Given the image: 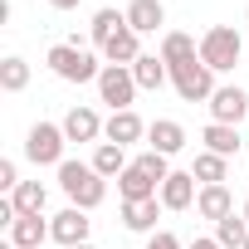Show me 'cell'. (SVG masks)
Wrapping results in <instances>:
<instances>
[{
    "instance_id": "cell-5",
    "label": "cell",
    "mask_w": 249,
    "mask_h": 249,
    "mask_svg": "<svg viewBox=\"0 0 249 249\" xmlns=\"http://www.w3.org/2000/svg\"><path fill=\"white\" fill-rule=\"evenodd\" d=\"M171 88H176L186 103H210L220 83H215V69H210L205 59H191V64L171 69Z\"/></svg>"
},
{
    "instance_id": "cell-30",
    "label": "cell",
    "mask_w": 249,
    "mask_h": 249,
    "mask_svg": "<svg viewBox=\"0 0 249 249\" xmlns=\"http://www.w3.org/2000/svg\"><path fill=\"white\" fill-rule=\"evenodd\" d=\"M20 186V171H15V161H0V191H15Z\"/></svg>"
},
{
    "instance_id": "cell-33",
    "label": "cell",
    "mask_w": 249,
    "mask_h": 249,
    "mask_svg": "<svg viewBox=\"0 0 249 249\" xmlns=\"http://www.w3.org/2000/svg\"><path fill=\"white\" fill-rule=\"evenodd\" d=\"M239 215H244V220H249V200H244V210H239Z\"/></svg>"
},
{
    "instance_id": "cell-14",
    "label": "cell",
    "mask_w": 249,
    "mask_h": 249,
    "mask_svg": "<svg viewBox=\"0 0 249 249\" xmlns=\"http://www.w3.org/2000/svg\"><path fill=\"white\" fill-rule=\"evenodd\" d=\"M103 137L117 142V147H132V142L147 137V122H142L132 107H127V112H112V117H107V127H103Z\"/></svg>"
},
{
    "instance_id": "cell-18",
    "label": "cell",
    "mask_w": 249,
    "mask_h": 249,
    "mask_svg": "<svg viewBox=\"0 0 249 249\" xmlns=\"http://www.w3.org/2000/svg\"><path fill=\"white\" fill-rule=\"evenodd\" d=\"M161 210H166L161 200H122V225H127L132 234H147V230H157Z\"/></svg>"
},
{
    "instance_id": "cell-6",
    "label": "cell",
    "mask_w": 249,
    "mask_h": 249,
    "mask_svg": "<svg viewBox=\"0 0 249 249\" xmlns=\"http://www.w3.org/2000/svg\"><path fill=\"white\" fill-rule=\"evenodd\" d=\"M98 98H103L112 112H127V107H132V98H137V78H132V69L103 64V73H98Z\"/></svg>"
},
{
    "instance_id": "cell-24",
    "label": "cell",
    "mask_w": 249,
    "mask_h": 249,
    "mask_svg": "<svg viewBox=\"0 0 249 249\" xmlns=\"http://www.w3.org/2000/svg\"><path fill=\"white\" fill-rule=\"evenodd\" d=\"M225 176H230V157H215V152L196 157V181L200 186H225Z\"/></svg>"
},
{
    "instance_id": "cell-16",
    "label": "cell",
    "mask_w": 249,
    "mask_h": 249,
    "mask_svg": "<svg viewBox=\"0 0 249 249\" xmlns=\"http://www.w3.org/2000/svg\"><path fill=\"white\" fill-rule=\"evenodd\" d=\"M191 59H200V44H196L191 35H181V30H166V35H161V64H166V69H181V64H191Z\"/></svg>"
},
{
    "instance_id": "cell-25",
    "label": "cell",
    "mask_w": 249,
    "mask_h": 249,
    "mask_svg": "<svg viewBox=\"0 0 249 249\" xmlns=\"http://www.w3.org/2000/svg\"><path fill=\"white\" fill-rule=\"evenodd\" d=\"M244 239H249V220L244 215H225L215 225V244L220 249H244Z\"/></svg>"
},
{
    "instance_id": "cell-8",
    "label": "cell",
    "mask_w": 249,
    "mask_h": 249,
    "mask_svg": "<svg viewBox=\"0 0 249 249\" xmlns=\"http://www.w3.org/2000/svg\"><path fill=\"white\" fill-rule=\"evenodd\" d=\"M88 210H78V205H69V210H59L54 220H49V239H59L64 249H73V244H88Z\"/></svg>"
},
{
    "instance_id": "cell-10",
    "label": "cell",
    "mask_w": 249,
    "mask_h": 249,
    "mask_svg": "<svg viewBox=\"0 0 249 249\" xmlns=\"http://www.w3.org/2000/svg\"><path fill=\"white\" fill-rule=\"evenodd\" d=\"M103 127H107V122H103L88 103H83V107H69V117H64V137H69V142H98Z\"/></svg>"
},
{
    "instance_id": "cell-13",
    "label": "cell",
    "mask_w": 249,
    "mask_h": 249,
    "mask_svg": "<svg viewBox=\"0 0 249 249\" xmlns=\"http://www.w3.org/2000/svg\"><path fill=\"white\" fill-rule=\"evenodd\" d=\"M122 15H127V30H137V35H157L166 25V5L161 0H132Z\"/></svg>"
},
{
    "instance_id": "cell-26",
    "label": "cell",
    "mask_w": 249,
    "mask_h": 249,
    "mask_svg": "<svg viewBox=\"0 0 249 249\" xmlns=\"http://www.w3.org/2000/svg\"><path fill=\"white\" fill-rule=\"evenodd\" d=\"M117 30H127V15H117V10H98V15H93V25H88V39L103 49Z\"/></svg>"
},
{
    "instance_id": "cell-15",
    "label": "cell",
    "mask_w": 249,
    "mask_h": 249,
    "mask_svg": "<svg viewBox=\"0 0 249 249\" xmlns=\"http://www.w3.org/2000/svg\"><path fill=\"white\" fill-rule=\"evenodd\" d=\"M117 196H122V200H157V196H161V186H157V181H152V176L132 161L127 171L117 176Z\"/></svg>"
},
{
    "instance_id": "cell-9",
    "label": "cell",
    "mask_w": 249,
    "mask_h": 249,
    "mask_svg": "<svg viewBox=\"0 0 249 249\" xmlns=\"http://www.w3.org/2000/svg\"><path fill=\"white\" fill-rule=\"evenodd\" d=\"M196 196H200V191H196V171H171V176L161 181V196H157V200H161L166 210H191Z\"/></svg>"
},
{
    "instance_id": "cell-19",
    "label": "cell",
    "mask_w": 249,
    "mask_h": 249,
    "mask_svg": "<svg viewBox=\"0 0 249 249\" xmlns=\"http://www.w3.org/2000/svg\"><path fill=\"white\" fill-rule=\"evenodd\" d=\"M49 239V225L39 220V215H20L15 225H10V249H39Z\"/></svg>"
},
{
    "instance_id": "cell-32",
    "label": "cell",
    "mask_w": 249,
    "mask_h": 249,
    "mask_svg": "<svg viewBox=\"0 0 249 249\" xmlns=\"http://www.w3.org/2000/svg\"><path fill=\"white\" fill-rule=\"evenodd\" d=\"M191 249H220L215 239H191Z\"/></svg>"
},
{
    "instance_id": "cell-11",
    "label": "cell",
    "mask_w": 249,
    "mask_h": 249,
    "mask_svg": "<svg viewBox=\"0 0 249 249\" xmlns=\"http://www.w3.org/2000/svg\"><path fill=\"white\" fill-rule=\"evenodd\" d=\"M147 147L161 152V157H176V152L186 147V127H181L176 117H157L152 127H147Z\"/></svg>"
},
{
    "instance_id": "cell-20",
    "label": "cell",
    "mask_w": 249,
    "mask_h": 249,
    "mask_svg": "<svg viewBox=\"0 0 249 249\" xmlns=\"http://www.w3.org/2000/svg\"><path fill=\"white\" fill-rule=\"evenodd\" d=\"M200 142H205V152H215V157H239V127L210 122V127L200 132Z\"/></svg>"
},
{
    "instance_id": "cell-27",
    "label": "cell",
    "mask_w": 249,
    "mask_h": 249,
    "mask_svg": "<svg viewBox=\"0 0 249 249\" xmlns=\"http://www.w3.org/2000/svg\"><path fill=\"white\" fill-rule=\"evenodd\" d=\"M0 88H5V93H25L30 88V64L20 54H10L5 64H0Z\"/></svg>"
},
{
    "instance_id": "cell-4",
    "label": "cell",
    "mask_w": 249,
    "mask_h": 249,
    "mask_svg": "<svg viewBox=\"0 0 249 249\" xmlns=\"http://www.w3.org/2000/svg\"><path fill=\"white\" fill-rule=\"evenodd\" d=\"M64 122H35L25 137V157L35 166H64Z\"/></svg>"
},
{
    "instance_id": "cell-7",
    "label": "cell",
    "mask_w": 249,
    "mask_h": 249,
    "mask_svg": "<svg viewBox=\"0 0 249 249\" xmlns=\"http://www.w3.org/2000/svg\"><path fill=\"white\" fill-rule=\"evenodd\" d=\"M210 117L225 122V127H239V122L249 117V93H244L239 83H220L215 98H210Z\"/></svg>"
},
{
    "instance_id": "cell-3",
    "label": "cell",
    "mask_w": 249,
    "mask_h": 249,
    "mask_svg": "<svg viewBox=\"0 0 249 249\" xmlns=\"http://www.w3.org/2000/svg\"><path fill=\"white\" fill-rule=\"evenodd\" d=\"M239 49H244V39H239L234 25H210V30L200 35V59H205L215 73H230V69L239 64Z\"/></svg>"
},
{
    "instance_id": "cell-22",
    "label": "cell",
    "mask_w": 249,
    "mask_h": 249,
    "mask_svg": "<svg viewBox=\"0 0 249 249\" xmlns=\"http://www.w3.org/2000/svg\"><path fill=\"white\" fill-rule=\"evenodd\" d=\"M132 161H127V147H117V142H98V152H93V171L98 176H122Z\"/></svg>"
},
{
    "instance_id": "cell-2",
    "label": "cell",
    "mask_w": 249,
    "mask_h": 249,
    "mask_svg": "<svg viewBox=\"0 0 249 249\" xmlns=\"http://www.w3.org/2000/svg\"><path fill=\"white\" fill-rule=\"evenodd\" d=\"M44 64H49L54 78H64V83H98V73H103L98 54L83 49V44H54V49L44 54Z\"/></svg>"
},
{
    "instance_id": "cell-1",
    "label": "cell",
    "mask_w": 249,
    "mask_h": 249,
    "mask_svg": "<svg viewBox=\"0 0 249 249\" xmlns=\"http://www.w3.org/2000/svg\"><path fill=\"white\" fill-rule=\"evenodd\" d=\"M59 186H64V196L78 210H98L103 196H107V176H98L93 161H64L59 166Z\"/></svg>"
},
{
    "instance_id": "cell-21",
    "label": "cell",
    "mask_w": 249,
    "mask_h": 249,
    "mask_svg": "<svg viewBox=\"0 0 249 249\" xmlns=\"http://www.w3.org/2000/svg\"><path fill=\"white\" fill-rule=\"evenodd\" d=\"M132 78H137V88H161V83H171V69L161 64V54H142L137 64H132Z\"/></svg>"
},
{
    "instance_id": "cell-12",
    "label": "cell",
    "mask_w": 249,
    "mask_h": 249,
    "mask_svg": "<svg viewBox=\"0 0 249 249\" xmlns=\"http://www.w3.org/2000/svg\"><path fill=\"white\" fill-rule=\"evenodd\" d=\"M103 59L117 64V69H132V64L142 59V35H137V30H117V35L103 44Z\"/></svg>"
},
{
    "instance_id": "cell-28",
    "label": "cell",
    "mask_w": 249,
    "mask_h": 249,
    "mask_svg": "<svg viewBox=\"0 0 249 249\" xmlns=\"http://www.w3.org/2000/svg\"><path fill=\"white\" fill-rule=\"evenodd\" d=\"M166 161H171V157H161V152H152V147H147V152L137 157V166H142V171H147V176H152L157 186H161V181L171 176V166H166Z\"/></svg>"
},
{
    "instance_id": "cell-17",
    "label": "cell",
    "mask_w": 249,
    "mask_h": 249,
    "mask_svg": "<svg viewBox=\"0 0 249 249\" xmlns=\"http://www.w3.org/2000/svg\"><path fill=\"white\" fill-rule=\"evenodd\" d=\"M196 210H200V220H225V215H234V196H230V186H200V196H196Z\"/></svg>"
},
{
    "instance_id": "cell-31",
    "label": "cell",
    "mask_w": 249,
    "mask_h": 249,
    "mask_svg": "<svg viewBox=\"0 0 249 249\" xmlns=\"http://www.w3.org/2000/svg\"><path fill=\"white\" fill-rule=\"evenodd\" d=\"M54 10H78V0H49Z\"/></svg>"
},
{
    "instance_id": "cell-35",
    "label": "cell",
    "mask_w": 249,
    "mask_h": 249,
    "mask_svg": "<svg viewBox=\"0 0 249 249\" xmlns=\"http://www.w3.org/2000/svg\"><path fill=\"white\" fill-rule=\"evenodd\" d=\"M244 249H249V239H244Z\"/></svg>"
},
{
    "instance_id": "cell-34",
    "label": "cell",
    "mask_w": 249,
    "mask_h": 249,
    "mask_svg": "<svg viewBox=\"0 0 249 249\" xmlns=\"http://www.w3.org/2000/svg\"><path fill=\"white\" fill-rule=\"evenodd\" d=\"M73 249H93V244H73Z\"/></svg>"
},
{
    "instance_id": "cell-23",
    "label": "cell",
    "mask_w": 249,
    "mask_h": 249,
    "mask_svg": "<svg viewBox=\"0 0 249 249\" xmlns=\"http://www.w3.org/2000/svg\"><path fill=\"white\" fill-rule=\"evenodd\" d=\"M10 200H15V210H20V215H39V210L49 205V191H44L39 181H20V186L10 191Z\"/></svg>"
},
{
    "instance_id": "cell-29",
    "label": "cell",
    "mask_w": 249,
    "mask_h": 249,
    "mask_svg": "<svg viewBox=\"0 0 249 249\" xmlns=\"http://www.w3.org/2000/svg\"><path fill=\"white\" fill-rule=\"evenodd\" d=\"M147 249H181V239H176L171 230H157V234L147 239Z\"/></svg>"
}]
</instances>
